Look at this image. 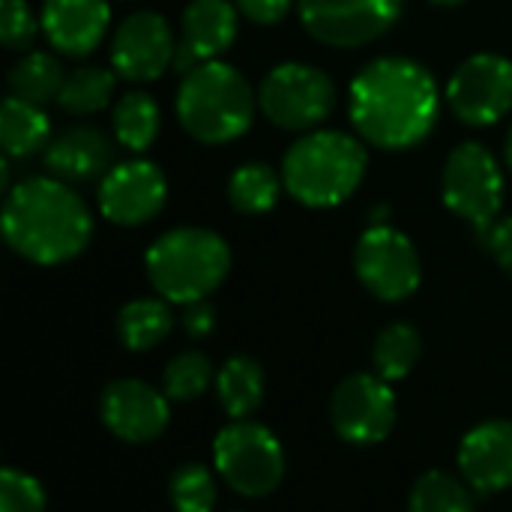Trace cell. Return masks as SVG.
Masks as SVG:
<instances>
[{"label":"cell","mask_w":512,"mask_h":512,"mask_svg":"<svg viewBox=\"0 0 512 512\" xmlns=\"http://www.w3.org/2000/svg\"><path fill=\"white\" fill-rule=\"evenodd\" d=\"M213 459L219 477L246 498L276 492L285 477V453L276 435L252 420H234L216 435Z\"/></svg>","instance_id":"cell-8"},{"label":"cell","mask_w":512,"mask_h":512,"mask_svg":"<svg viewBox=\"0 0 512 512\" xmlns=\"http://www.w3.org/2000/svg\"><path fill=\"white\" fill-rule=\"evenodd\" d=\"M258 93L240 69L222 60L189 69L177 90V120L201 144H228L249 132Z\"/></svg>","instance_id":"cell-4"},{"label":"cell","mask_w":512,"mask_h":512,"mask_svg":"<svg viewBox=\"0 0 512 512\" xmlns=\"http://www.w3.org/2000/svg\"><path fill=\"white\" fill-rule=\"evenodd\" d=\"M258 108L279 129L312 132L333 114L336 84L312 63H279L258 87Z\"/></svg>","instance_id":"cell-6"},{"label":"cell","mask_w":512,"mask_h":512,"mask_svg":"<svg viewBox=\"0 0 512 512\" xmlns=\"http://www.w3.org/2000/svg\"><path fill=\"white\" fill-rule=\"evenodd\" d=\"M405 0H297L303 30L333 48H360L381 39L399 18Z\"/></svg>","instance_id":"cell-10"},{"label":"cell","mask_w":512,"mask_h":512,"mask_svg":"<svg viewBox=\"0 0 512 512\" xmlns=\"http://www.w3.org/2000/svg\"><path fill=\"white\" fill-rule=\"evenodd\" d=\"M150 285L168 303L207 300L231 270V249L222 234L198 225L165 231L144 255Z\"/></svg>","instance_id":"cell-5"},{"label":"cell","mask_w":512,"mask_h":512,"mask_svg":"<svg viewBox=\"0 0 512 512\" xmlns=\"http://www.w3.org/2000/svg\"><path fill=\"white\" fill-rule=\"evenodd\" d=\"M420 354H423V339L417 327L408 321H396L384 327L375 339V348H372L375 375H381L384 381H402L417 366Z\"/></svg>","instance_id":"cell-27"},{"label":"cell","mask_w":512,"mask_h":512,"mask_svg":"<svg viewBox=\"0 0 512 512\" xmlns=\"http://www.w3.org/2000/svg\"><path fill=\"white\" fill-rule=\"evenodd\" d=\"M63 81H66V72L60 60L48 51H24V57L6 75L9 93L36 105L57 102Z\"/></svg>","instance_id":"cell-24"},{"label":"cell","mask_w":512,"mask_h":512,"mask_svg":"<svg viewBox=\"0 0 512 512\" xmlns=\"http://www.w3.org/2000/svg\"><path fill=\"white\" fill-rule=\"evenodd\" d=\"M441 195L444 204L474 225L477 237L489 231L501 219L504 207V171L495 153L477 141L459 144L441 174Z\"/></svg>","instance_id":"cell-7"},{"label":"cell","mask_w":512,"mask_h":512,"mask_svg":"<svg viewBox=\"0 0 512 512\" xmlns=\"http://www.w3.org/2000/svg\"><path fill=\"white\" fill-rule=\"evenodd\" d=\"M282 189V174H276L267 162H246L234 168V174L228 177V201L243 216L270 213L279 204Z\"/></svg>","instance_id":"cell-25"},{"label":"cell","mask_w":512,"mask_h":512,"mask_svg":"<svg viewBox=\"0 0 512 512\" xmlns=\"http://www.w3.org/2000/svg\"><path fill=\"white\" fill-rule=\"evenodd\" d=\"M183 327L189 336L195 339H204L210 336V330L216 327V312L207 300H198V303H189L186 312H183Z\"/></svg>","instance_id":"cell-35"},{"label":"cell","mask_w":512,"mask_h":512,"mask_svg":"<svg viewBox=\"0 0 512 512\" xmlns=\"http://www.w3.org/2000/svg\"><path fill=\"white\" fill-rule=\"evenodd\" d=\"M165 201L168 180L147 159L120 162L99 180V213L120 228L147 225L162 213Z\"/></svg>","instance_id":"cell-14"},{"label":"cell","mask_w":512,"mask_h":512,"mask_svg":"<svg viewBox=\"0 0 512 512\" xmlns=\"http://www.w3.org/2000/svg\"><path fill=\"white\" fill-rule=\"evenodd\" d=\"M45 168L63 183H93L114 168V144L96 126H69L45 147Z\"/></svg>","instance_id":"cell-19"},{"label":"cell","mask_w":512,"mask_h":512,"mask_svg":"<svg viewBox=\"0 0 512 512\" xmlns=\"http://www.w3.org/2000/svg\"><path fill=\"white\" fill-rule=\"evenodd\" d=\"M432 3H438V6H459V3H465V0H432Z\"/></svg>","instance_id":"cell-37"},{"label":"cell","mask_w":512,"mask_h":512,"mask_svg":"<svg viewBox=\"0 0 512 512\" xmlns=\"http://www.w3.org/2000/svg\"><path fill=\"white\" fill-rule=\"evenodd\" d=\"M441 93L432 72L408 57H375L348 90L357 135L381 150L417 147L438 123Z\"/></svg>","instance_id":"cell-1"},{"label":"cell","mask_w":512,"mask_h":512,"mask_svg":"<svg viewBox=\"0 0 512 512\" xmlns=\"http://www.w3.org/2000/svg\"><path fill=\"white\" fill-rule=\"evenodd\" d=\"M447 102L468 126L504 120L512 108V63L492 51L468 57L447 84Z\"/></svg>","instance_id":"cell-11"},{"label":"cell","mask_w":512,"mask_h":512,"mask_svg":"<svg viewBox=\"0 0 512 512\" xmlns=\"http://www.w3.org/2000/svg\"><path fill=\"white\" fill-rule=\"evenodd\" d=\"M408 512H474L471 492L444 471H429L417 480Z\"/></svg>","instance_id":"cell-28"},{"label":"cell","mask_w":512,"mask_h":512,"mask_svg":"<svg viewBox=\"0 0 512 512\" xmlns=\"http://www.w3.org/2000/svg\"><path fill=\"white\" fill-rule=\"evenodd\" d=\"M45 489L36 477L6 468L0 474V512H42Z\"/></svg>","instance_id":"cell-31"},{"label":"cell","mask_w":512,"mask_h":512,"mask_svg":"<svg viewBox=\"0 0 512 512\" xmlns=\"http://www.w3.org/2000/svg\"><path fill=\"white\" fill-rule=\"evenodd\" d=\"M168 495L177 512L216 510V480L204 465H183L168 483Z\"/></svg>","instance_id":"cell-30"},{"label":"cell","mask_w":512,"mask_h":512,"mask_svg":"<svg viewBox=\"0 0 512 512\" xmlns=\"http://www.w3.org/2000/svg\"><path fill=\"white\" fill-rule=\"evenodd\" d=\"M240 9L234 0H192L180 18L177 39V72H189L201 63L219 60L237 39Z\"/></svg>","instance_id":"cell-16"},{"label":"cell","mask_w":512,"mask_h":512,"mask_svg":"<svg viewBox=\"0 0 512 512\" xmlns=\"http://www.w3.org/2000/svg\"><path fill=\"white\" fill-rule=\"evenodd\" d=\"M174 327V315L165 297H141L120 309L117 336L129 351H150L162 339H168Z\"/></svg>","instance_id":"cell-21"},{"label":"cell","mask_w":512,"mask_h":512,"mask_svg":"<svg viewBox=\"0 0 512 512\" xmlns=\"http://www.w3.org/2000/svg\"><path fill=\"white\" fill-rule=\"evenodd\" d=\"M459 468L471 489L504 492L512 486V420L471 429L459 447Z\"/></svg>","instance_id":"cell-18"},{"label":"cell","mask_w":512,"mask_h":512,"mask_svg":"<svg viewBox=\"0 0 512 512\" xmlns=\"http://www.w3.org/2000/svg\"><path fill=\"white\" fill-rule=\"evenodd\" d=\"M42 30V21L30 12L24 0H3L0 3V42L9 51H27Z\"/></svg>","instance_id":"cell-32"},{"label":"cell","mask_w":512,"mask_h":512,"mask_svg":"<svg viewBox=\"0 0 512 512\" xmlns=\"http://www.w3.org/2000/svg\"><path fill=\"white\" fill-rule=\"evenodd\" d=\"M102 423L111 435H117L126 444H147L156 441L168 426V396L156 387L123 378L105 387L99 402Z\"/></svg>","instance_id":"cell-15"},{"label":"cell","mask_w":512,"mask_h":512,"mask_svg":"<svg viewBox=\"0 0 512 512\" xmlns=\"http://www.w3.org/2000/svg\"><path fill=\"white\" fill-rule=\"evenodd\" d=\"M177 60V39L168 21L153 12L141 9L120 21L111 39V69L126 81H156L174 66Z\"/></svg>","instance_id":"cell-13"},{"label":"cell","mask_w":512,"mask_h":512,"mask_svg":"<svg viewBox=\"0 0 512 512\" xmlns=\"http://www.w3.org/2000/svg\"><path fill=\"white\" fill-rule=\"evenodd\" d=\"M216 393L228 417L246 420L264 402V369L252 357H231L216 375Z\"/></svg>","instance_id":"cell-23"},{"label":"cell","mask_w":512,"mask_h":512,"mask_svg":"<svg viewBox=\"0 0 512 512\" xmlns=\"http://www.w3.org/2000/svg\"><path fill=\"white\" fill-rule=\"evenodd\" d=\"M336 432L360 447L384 441L396 426V396L381 375L357 372L345 378L330 402Z\"/></svg>","instance_id":"cell-12"},{"label":"cell","mask_w":512,"mask_h":512,"mask_svg":"<svg viewBox=\"0 0 512 512\" xmlns=\"http://www.w3.org/2000/svg\"><path fill=\"white\" fill-rule=\"evenodd\" d=\"M366 147L339 129H312L282 159V180L294 201L327 210L348 201L366 177Z\"/></svg>","instance_id":"cell-3"},{"label":"cell","mask_w":512,"mask_h":512,"mask_svg":"<svg viewBox=\"0 0 512 512\" xmlns=\"http://www.w3.org/2000/svg\"><path fill=\"white\" fill-rule=\"evenodd\" d=\"M354 270L369 294L384 303H399L420 288L423 264L408 234L393 225H369L354 249Z\"/></svg>","instance_id":"cell-9"},{"label":"cell","mask_w":512,"mask_h":512,"mask_svg":"<svg viewBox=\"0 0 512 512\" xmlns=\"http://www.w3.org/2000/svg\"><path fill=\"white\" fill-rule=\"evenodd\" d=\"M480 243L486 246V252L495 258V264L512 276V216L498 219L489 231L480 234Z\"/></svg>","instance_id":"cell-33"},{"label":"cell","mask_w":512,"mask_h":512,"mask_svg":"<svg viewBox=\"0 0 512 512\" xmlns=\"http://www.w3.org/2000/svg\"><path fill=\"white\" fill-rule=\"evenodd\" d=\"M39 21L54 51L66 57H87L108 33L111 6L108 0H45Z\"/></svg>","instance_id":"cell-17"},{"label":"cell","mask_w":512,"mask_h":512,"mask_svg":"<svg viewBox=\"0 0 512 512\" xmlns=\"http://www.w3.org/2000/svg\"><path fill=\"white\" fill-rule=\"evenodd\" d=\"M114 87H117V72L105 69V66H81L72 69L63 81V90L57 96V105L66 114L75 117H87L102 111L111 99H114Z\"/></svg>","instance_id":"cell-26"},{"label":"cell","mask_w":512,"mask_h":512,"mask_svg":"<svg viewBox=\"0 0 512 512\" xmlns=\"http://www.w3.org/2000/svg\"><path fill=\"white\" fill-rule=\"evenodd\" d=\"M111 123H114V138L132 150V153H144L156 144L159 138V129H162V111L156 105V99L150 93H141V90H132V93H123L120 102L114 105V114H111Z\"/></svg>","instance_id":"cell-22"},{"label":"cell","mask_w":512,"mask_h":512,"mask_svg":"<svg viewBox=\"0 0 512 512\" xmlns=\"http://www.w3.org/2000/svg\"><path fill=\"white\" fill-rule=\"evenodd\" d=\"M3 237L15 255L39 267L78 258L93 237L84 198L57 177H27L3 198Z\"/></svg>","instance_id":"cell-2"},{"label":"cell","mask_w":512,"mask_h":512,"mask_svg":"<svg viewBox=\"0 0 512 512\" xmlns=\"http://www.w3.org/2000/svg\"><path fill=\"white\" fill-rule=\"evenodd\" d=\"M504 156H507V168L512 171V126H510V135H507V150H504Z\"/></svg>","instance_id":"cell-36"},{"label":"cell","mask_w":512,"mask_h":512,"mask_svg":"<svg viewBox=\"0 0 512 512\" xmlns=\"http://www.w3.org/2000/svg\"><path fill=\"white\" fill-rule=\"evenodd\" d=\"M234 6H237L240 15L249 18L252 24L273 27V24H279V21L291 12L294 0H234Z\"/></svg>","instance_id":"cell-34"},{"label":"cell","mask_w":512,"mask_h":512,"mask_svg":"<svg viewBox=\"0 0 512 512\" xmlns=\"http://www.w3.org/2000/svg\"><path fill=\"white\" fill-rule=\"evenodd\" d=\"M0 144L6 159H27L51 144V123L42 105L6 96L0 108Z\"/></svg>","instance_id":"cell-20"},{"label":"cell","mask_w":512,"mask_h":512,"mask_svg":"<svg viewBox=\"0 0 512 512\" xmlns=\"http://www.w3.org/2000/svg\"><path fill=\"white\" fill-rule=\"evenodd\" d=\"M213 384V366L201 351H183L177 354L162 375V387L165 396L174 402H189L207 393V387Z\"/></svg>","instance_id":"cell-29"}]
</instances>
